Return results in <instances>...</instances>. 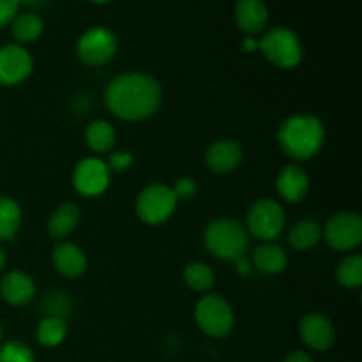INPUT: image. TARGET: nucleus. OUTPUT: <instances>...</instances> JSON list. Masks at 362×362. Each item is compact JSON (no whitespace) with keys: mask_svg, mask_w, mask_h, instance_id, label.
Listing matches in <instances>:
<instances>
[{"mask_svg":"<svg viewBox=\"0 0 362 362\" xmlns=\"http://www.w3.org/2000/svg\"><path fill=\"white\" fill-rule=\"evenodd\" d=\"M21 226V209L13 198L0 194V243L13 240Z\"/></svg>","mask_w":362,"mask_h":362,"instance_id":"obj_22","label":"nucleus"},{"mask_svg":"<svg viewBox=\"0 0 362 362\" xmlns=\"http://www.w3.org/2000/svg\"><path fill=\"white\" fill-rule=\"evenodd\" d=\"M244 151L243 145L232 138H223V140L214 141L205 152V165L211 172L225 175V173L233 172L239 168L243 163Z\"/></svg>","mask_w":362,"mask_h":362,"instance_id":"obj_13","label":"nucleus"},{"mask_svg":"<svg viewBox=\"0 0 362 362\" xmlns=\"http://www.w3.org/2000/svg\"><path fill=\"white\" fill-rule=\"evenodd\" d=\"M25 2V4H30V2H35V0H20V4Z\"/></svg>","mask_w":362,"mask_h":362,"instance_id":"obj_38","label":"nucleus"},{"mask_svg":"<svg viewBox=\"0 0 362 362\" xmlns=\"http://www.w3.org/2000/svg\"><path fill=\"white\" fill-rule=\"evenodd\" d=\"M34 60L23 45H6L0 48V85L16 87L30 76Z\"/></svg>","mask_w":362,"mask_h":362,"instance_id":"obj_11","label":"nucleus"},{"mask_svg":"<svg viewBox=\"0 0 362 362\" xmlns=\"http://www.w3.org/2000/svg\"><path fill=\"white\" fill-rule=\"evenodd\" d=\"M184 283L194 292H209L216 285L214 271L207 264L191 262L184 267Z\"/></svg>","mask_w":362,"mask_h":362,"instance_id":"obj_25","label":"nucleus"},{"mask_svg":"<svg viewBox=\"0 0 362 362\" xmlns=\"http://www.w3.org/2000/svg\"><path fill=\"white\" fill-rule=\"evenodd\" d=\"M235 264H237V271H239L240 274L247 276V274H251V271H253V265H251L250 262H247L246 257L240 258V260H237Z\"/></svg>","mask_w":362,"mask_h":362,"instance_id":"obj_33","label":"nucleus"},{"mask_svg":"<svg viewBox=\"0 0 362 362\" xmlns=\"http://www.w3.org/2000/svg\"><path fill=\"white\" fill-rule=\"evenodd\" d=\"M163 88L147 73H124L113 78L105 88V105L117 119L127 122L147 120L158 113Z\"/></svg>","mask_w":362,"mask_h":362,"instance_id":"obj_1","label":"nucleus"},{"mask_svg":"<svg viewBox=\"0 0 362 362\" xmlns=\"http://www.w3.org/2000/svg\"><path fill=\"white\" fill-rule=\"evenodd\" d=\"M42 23L41 16L35 13H21L16 14V18L11 23V32L13 37L16 39L20 45H27V42H34L39 35L42 34Z\"/></svg>","mask_w":362,"mask_h":362,"instance_id":"obj_23","label":"nucleus"},{"mask_svg":"<svg viewBox=\"0 0 362 362\" xmlns=\"http://www.w3.org/2000/svg\"><path fill=\"white\" fill-rule=\"evenodd\" d=\"M2 336H4V327L2 324H0V341H2Z\"/></svg>","mask_w":362,"mask_h":362,"instance_id":"obj_37","label":"nucleus"},{"mask_svg":"<svg viewBox=\"0 0 362 362\" xmlns=\"http://www.w3.org/2000/svg\"><path fill=\"white\" fill-rule=\"evenodd\" d=\"M322 239V226L315 219H300L290 228L288 244L296 251L313 250Z\"/></svg>","mask_w":362,"mask_h":362,"instance_id":"obj_20","label":"nucleus"},{"mask_svg":"<svg viewBox=\"0 0 362 362\" xmlns=\"http://www.w3.org/2000/svg\"><path fill=\"white\" fill-rule=\"evenodd\" d=\"M194 320L204 334L209 338H226L235 327V315L225 297L209 293L198 300L194 308Z\"/></svg>","mask_w":362,"mask_h":362,"instance_id":"obj_5","label":"nucleus"},{"mask_svg":"<svg viewBox=\"0 0 362 362\" xmlns=\"http://www.w3.org/2000/svg\"><path fill=\"white\" fill-rule=\"evenodd\" d=\"M20 9V0H0V28L13 23Z\"/></svg>","mask_w":362,"mask_h":362,"instance_id":"obj_31","label":"nucleus"},{"mask_svg":"<svg viewBox=\"0 0 362 362\" xmlns=\"http://www.w3.org/2000/svg\"><path fill=\"white\" fill-rule=\"evenodd\" d=\"M6 264H7V253H6V250H4V247L0 246V272L4 271Z\"/></svg>","mask_w":362,"mask_h":362,"instance_id":"obj_35","label":"nucleus"},{"mask_svg":"<svg viewBox=\"0 0 362 362\" xmlns=\"http://www.w3.org/2000/svg\"><path fill=\"white\" fill-rule=\"evenodd\" d=\"M46 317H60L64 318V315L69 313V300L64 293H49V297L45 303Z\"/></svg>","mask_w":362,"mask_h":362,"instance_id":"obj_28","label":"nucleus"},{"mask_svg":"<svg viewBox=\"0 0 362 362\" xmlns=\"http://www.w3.org/2000/svg\"><path fill=\"white\" fill-rule=\"evenodd\" d=\"M237 25L247 35L260 34L265 30L269 21V11L262 0H239L233 11Z\"/></svg>","mask_w":362,"mask_h":362,"instance_id":"obj_17","label":"nucleus"},{"mask_svg":"<svg viewBox=\"0 0 362 362\" xmlns=\"http://www.w3.org/2000/svg\"><path fill=\"white\" fill-rule=\"evenodd\" d=\"M258 49L272 66L279 69H293L304 55L303 42L293 30L286 27H272L258 39Z\"/></svg>","mask_w":362,"mask_h":362,"instance_id":"obj_4","label":"nucleus"},{"mask_svg":"<svg viewBox=\"0 0 362 362\" xmlns=\"http://www.w3.org/2000/svg\"><path fill=\"white\" fill-rule=\"evenodd\" d=\"M283 362H315L313 357L308 352H303V350H296V352L288 354Z\"/></svg>","mask_w":362,"mask_h":362,"instance_id":"obj_32","label":"nucleus"},{"mask_svg":"<svg viewBox=\"0 0 362 362\" xmlns=\"http://www.w3.org/2000/svg\"><path fill=\"white\" fill-rule=\"evenodd\" d=\"M119 49V41L110 28L92 27L80 35L76 42V55L83 64L92 67L112 62Z\"/></svg>","mask_w":362,"mask_h":362,"instance_id":"obj_8","label":"nucleus"},{"mask_svg":"<svg viewBox=\"0 0 362 362\" xmlns=\"http://www.w3.org/2000/svg\"><path fill=\"white\" fill-rule=\"evenodd\" d=\"M243 49H244V52H250V53L257 52L258 41H257V39H253V37H246L243 41Z\"/></svg>","mask_w":362,"mask_h":362,"instance_id":"obj_34","label":"nucleus"},{"mask_svg":"<svg viewBox=\"0 0 362 362\" xmlns=\"http://www.w3.org/2000/svg\"><path fill=\"white\" fill-rule=\"evenodd\" d=\"M204 244L212 257L225 262H237L250 251V233L243 223L232 218H218L207 225Z\"/></svg>","mask_w":362,"mask_h":362,"instance_id":"obj_3","label":"nucleus"},{"mask_svg":"<svg viewBox=\"0 0 362 362\" xmlns=\"http://www.w3.org/2000/svg\"><path fill=\"white\" fill-rule=\"evenodd\" d=\"M37 341L46 349H55L66 339L67 322L60 317H45L35 329Z\"/></svg>","mask_w":362,"mask_h":362,"instance_id":"obj_24","label":"nucleus"},{"mask_svg":"<svg viewBox=\"0 0 362 362\" xmlns=\"http://www.w3.org/2000/svg\"><path fill=\"white\" fill-rule=\"evenodd\" d=\"M325 127L315 115H292L279 126L278 145L283 154L296 161H308L322 151Z\"/></svg>","mask_w":362,"mask_h":362,"instance_id":"obj_2","label":"nucleus"},{"mask_svg":"<svg viewBox=\"0 0 362 362\" xmlns=\"http://www.w3.org/2000/svg\"><path fill=\"white\" fill-rule=\"evenodd\" d=\"M0 362H35V356L23 341L9 339L0 345Z\"/></svg>","mask_w":362,"mask_h":362,"instance_id":"obj_27","label":"nucleus"},{"mask_svg":"<svg viewBox=\"0 0 362 362\" xmlns=\"http://www.w3.org/2000/svg\"><path fill=\"white\" fill-rule=\"evenodd\" d=\"M279 197L290 204H299L310 191V175L299 165H286L276 179Z\"/></svg>","mask_w":362,"mask_h":362,"instance_id":"obj_15","label":"nucleus"},{"mask_svg":"<svg viewBox=\"0 0 362 362\" xmlns=\"http://www.w3.org/2000/svg\"><path fill=\"white\" fill-rule=\"evenodd\" d=\"M286 216L281 205L271 198L255 202L246 216V230L251 237L260 243H272L281 235Z\"/></svg>","mask_w":362,"mask_h":362,"instance_id":"obj_7","label":"nucleus"},{"mask_svg":"<svg viewBox=\"0 0 362 362\" xmlns=\"http://www.w3.org/2000/svg\"><path fill=\"white\" fill-rule=\"evenodd\" d=\"M112 172L106 161L99 158H85L74 166L73 186L81 197H99L110 186Z\"/></svg>","mask_w":362,"mask_h":362,"instance_id":"obj_10","label":"nucleus"},{"mask_svg":"<svg viewBox=\"0 0 362 362\" xmlns=\"http://www.w3.org/2000/svg\"><path fill=\"white\" fill-rule=\"evenodd\" d=\"M88 2L98 4V6H105V4H110V2H112V0H88Z\"/></svg>","mask_w":362,"mask_h":362,"instance_id":"obj_36","label":"nucleus"},{"mask_svg":"<svg viewBox=\"0 0 362 362\" xmlns=\"http://www.w3.org/2000/svg\"><path fill=\"white\" fill-rule=\"evenodd\" d=\"M173 193H175L177 200H189L197 194L198 186L197 180L189 179V177H180V179L175 180V184L172 186Z\"/></svg>","mask_w":362,"mask_h":362,"instance_id":"obj_30","label":"nucleus"},{"mask_svg":"<svg viewBox=\"0 0 362 362\" xmlns=\"http://www.w3.org/2000/svg\"><path fill=\"white\" fill-rule=\"evenodd\" d=\"M117 133L113 126L106 120H94L88 124L87 131H85V141L87 147L95 154H108L112 152L113 145H115Z\"/></svg>","mask_w":362,"mask_h":362,"instance_id":"obj_21","label":"nucleus"},{"mask_svg":"<svg viewBox=\"0 0 362 362\" xmlns=\"http://www.w3.org/2000/svg\"><path fill=\"white\" fill-rule=\"evenodd\" d=\"M133 161L134 159H133V154H131V152L115 151V152H110L106 165H108L110 172L122 173V172H127V170L131 168Z\"/></svg>","mask_w":362,"mask_h":362,"instance_id":"obj_29","label":"nucleus"},{"mask_svg":"<svg viewBox=\"0 0 362 362\" xmlns=\"http://www.w3.org/2000/svg\"><path fill=\"white\" fill-rule=\"evenodd\" d=\"M253 265L257 271L264 272V274L276 276L281 274L288 265V253L285 247L272 243H262L257 250L253 251Z\"/></svg>","mask_w":362,"mask_h":362,"instance_id":"obj_18","label":"nucleus"},{"mask_svg":"<svg viewBox=\"0 0 362 362\" xmlns=\"http://www.w3.org/2000/svg\"><path fill=\"white\" fill-rule=\"evenodd\" d=\"M177 200L172 186L166 184H148L136 198V214L145 225L158 226L168 221L175 212Z\"/></svg>","mask_w":362,"mask_h":362,"instance_id":"obj_6","label":"nucleus"},{"mask_svg":"<svg viewBox=\"0 0 362 362\" xmlns=\"http://www.w3.org/2000/svg\"><path fill=\"white\" fill-rule=\"evenodd\" d=\"M338 281L345 288H359L362 285V257L361 255H349L338 265Z\"/></svg>","mask_w":362,"mask_h":362,"instance_id":"obj_26","label":"nucleus"},{"mask_svg":"<svg viewBox=\"0 0 362 362\" xmlns=\"http://www.w3.org/2000/svg\"><path fill=\"white\" fill-rule=\"evenodd\" d=\"M52 264L60 276L67 279H76L85 274L88 260L85 257L83 250L78 247L76 244L60 240L52 251Z\"/></svg>","mask_w":362,"mask_h":362,"instance_id":"obj_14","label":"nucleus"},{"mask_svg":"<svg viewBox=\"0 0 362 362\" xmlns=\"http://www.w3.org/2000/svg\"><path fill=\"white\" fill-rule=\"evenodd\" d=\"M299 336L308 349L325 352L334 345L336 329L332 322L324 315L310 313L300 318Z\"/></svg>","mask_w":362,"mask_h":362,"instance_id":"obj_12","label":"nucleus"},{"mask_svg":"<svg viewBox=\"0 0 362 362\" xmlns=\"http://www.w3.org/2000/svg\"><path fill=\"white\" fill-rule=\"evenodd\" d=\"M0 296L11 306H25L35 297V283L21 271H11L0 281Z\"/></svg>","mask_w":362,"mask_h":362,"instance_id":"obj_16","label":"nucleus"},{"mask_svg":"<svg viewBox=\"0 0 362 362\" xmlns=\"http://www.w3.org/2000/svg\"><path fill=\"white\" fill-rule=\"evenodd\" d=\"M80 207L73 202L59 205L48 219V235L55 240H66L80 223Z\"/></svg>","mask_w":362,"mask_h":362,"instance_id":"obj_19","label":"nucleus"},{"mask_svg":"<svg viewBox=\"0 0 362 362\" xmlns=\"http://www.w3.org/2000/svg\"><path fill=\"white\" fill-rule=\"evenodd\" d=\"M322 237L336 251L349 253L362 243V219L356 212L343 211L331 216L322 230Z\"/></svg>","mask_w":362,"mask_h":362,"instance_id":"obj_9","label":"nucleus"}]
</instances>
